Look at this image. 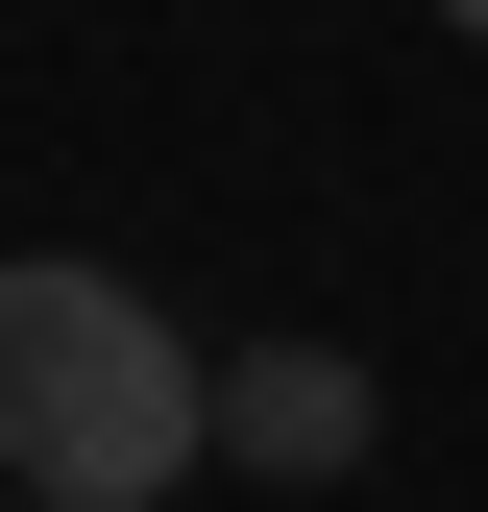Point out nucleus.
I'll return each mask as SVG.
<instances>
[{
  "label": "nucleus",
  "instance_id": "f257e3e1",
  "mask_svg": "<svg viewBox=\"0 0 488 512\" xmlns=\"http://www.w3.org/2000/svg\"><path fill=\"white\" fill-rule=\"evenodd\" d=\"M0 464H25V512H147L220 464V366L147 317V269H98V244L0 269Z\"/></svg>",
  "mask_w": 488,
  "mask_h": 512
},
{
  "label": "nucleus",
  "instance_id": "f03ea898",
  "mask_svg": "<svg viewBox=\"0 0 488 512\" xmlns=\"http://www.w3.org/2000/svg\"><path fill=\"white\" fill-rule=\"evenodd\" d=\"M220 464L342 488V464H366V366H342V342H244V366H220Z\"/></svg>",
  "mask_w": 488,
  "mask_h": 512
}]
</instances>
